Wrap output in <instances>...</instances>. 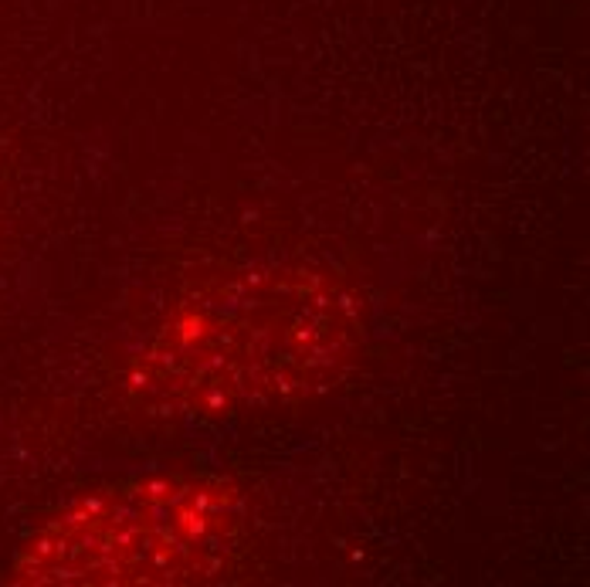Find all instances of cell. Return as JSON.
Returning a JSON list of instances; mask_svg holds the SVG:
<instances>
[{
    "mask_svg": "<svg viewBox=\"0 0 590 587\" xmlns=\"http://www.w3.org/2000/svg\"><path fill=\"white\" fill-rule=\"evenodd\" d=\"M245 540V499L224 479L160 476L58 513L17 557L28 584H187L224 571Z\"/></svg>",
    "mask_w": 590,
    "mask_h": 587,
    "instance_id": "7a4b0ae2",
    "label": "cell"
},
{
    "mask_svg": "<svg viewBox=\"0 0 590 587\" xmlns=\"http://www.w3.org/2000/svg\"><path fill=\"white\" fill-rule=\"evenodd\" d=\"M350 330V306L329 282L285 269L241 275L163 323L136 384L187 414H231L309 387L343 357Z\"/></svg>",
    "mask_w": 590,
    "mask_h": 587,
    "instance_id": "6da1fadb",
    "label": "cell"
}]
</instances>
